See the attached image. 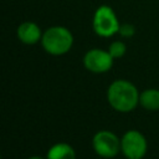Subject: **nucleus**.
I'll use <instances>...</instances> for the list:
<instances>
[{
    "label": "nucleus",
    "mask_w": 159,
    "mask_h": 159,
    "mask_svg": "<svg viewBox=\"0 0 159 159\" xmlns=\"http://www.w3.org/2000/svg\"><path fill=\"white\" fill-rule=\"evenodd\" d=\"M139 94L140 93L132 82L127 80H116L108 86L107 101L114 111L128 113L139 104Z\"/></svg>",
    "instance_id": "f257e3e1"
},
{
    "label": "nucleus",
    "mask_w": 159,
    "mask_h": 159,
    "mask_svg": "<svg viewBox=\"0 0 159 159\" xmlns=\"http://www.w3.org/2000/svg\"><path fill=\"white\" fill-rule=\"evenodd\" d=\"M73 41V35L67 27L62 25H55L43 31L41 45L48 55L62 56L72 48Z\"/></svg>",
    "instance_id": "f03ea898"
},
{
    "label": "nucleus",
    "mask_w": 159,
    "mask_h": 159,
    "mask_svg": "<svg viewBox=\"0 0 159 159\" xmlns=\"http://www.w3.org/2000/svg\"><path fill=\"white\" fill-rule=\"evenodd\" d=\"M120 22L116 11L109 5H101L96 9L92 19V29L99 37H112L119 31Z\"/></svg>",
    "instance_id": "7ed1b4c3"
},
{
    "label": "nucleus",
    "mask_w": 159,
    "mask_h": 159,
    "mask_svg": "<svg viewBox=\"0 0 159 159\" xmlns=\"http://www.w3.org/2000/svg\"><path fill=\"white\" fill-rule=\"evenodd\" d=\"M147 149L148 143L145 137L135 129L125 132L120 138V152L127 159H143Z\"/></svg>",
    "instance_id": "20e7f679"
},
{
    "label": "nucleus",
    "mask_w": 159,
    "mask_h": 159,
    "mask_svg": "<svg viewBox=\"0 0 159 159\" xmlns=\"http://www.w3.org/2000/svg\"><path fill=\"white\" fill-rule=\"evenodd\" d=\"M92 147L102 158H114L120 152V139L111 130H99L92 138Z\"/></svg>",
    "instance_id": "39448f33"
},
{
    "label": "nucleus",
    "mask_w": 159,
    "mask_h": 159,
    "mask_svg": "<svg viewBox=\"0 0 159 159\" xmlns=\"http://www.w3.org/2000/svg\"><path fill=\"white\" fill-rule=\"evenodd\" d=\"M114 58L108 52V50L91 48L83 56V66L86 70L93 73L108 72L113 66Z\"/></svg>",
    "instance_id": "423d86ee"
},
{
    "label": "nucleus",
    "mask_w": 159,
    "mask_h": 159,
    "mask_svg": "<svg viewBox=\"0 0 159 159\" xmlns=\"http://www.w3.org/2000/svg\"><path fill=\"white\" fill-rule=\"evenodd\" d=\"M42 34L41 27L34 21H24L16 29L17 39L25 45H36L41 42Z\"/></svg>",
    "instance_id": "0eeeda50"
},
{
    "label": "nucleus",
    "mask_w": 159,
    "mask_h": 159,
    "mask_svg": "<svg viewBox=\"0 0 159 159\" xmlns=\"http://www.w3.org/2000/svg\"><path fill=\"white\" fill-rule=\"evenodd\" d=\"M46 159H76V152L67 143H56L48 149Z\"/></svg>",
    "instance_id": "6e6552de"
},
{
    "label": "nucleus",
    "mask_w": 159,
    "mask_h": 159,
    "mask_svg": "<svg viewBox=\"0 0 159 159\" xmlns=\"http://www.w3.org/2000/svg\"><path fill=\"white\" fill-rule=\"evenodd\" d=\"M139 104L147 111H159V89L148 88L139 94Z\"/></svg>",
    "instance_id": "1a4fd4ad"
},
{
    "label": "nucleus",
    "mask_w": 159,
    "mask_h": 159,
    "mask_svg": "<svg viewBox=\"0 0 159 159\" xmlns=\"http://www.w3.org/2000/svg\"><path fill=\"white\" fill-rule=\"evenodd\" d=\"M108 52L112 55V57L114 60L122 58L125 55V52H127V45L123 41H120V40H116V41H113V42L109 43Z\"/></svg>",
    "instance_id": "9d476101"
},
{
    "label": "nucleus",
    "mask_w": 159,
    "mask_h": 159,
    "mask_svg": "<svg viewBox=\"0 0 159 159\" xmlns=\"http://www.w3.org/2000/svg\"><path fill=\"white\" fill-rule=\"evenodd\" d=\"M118 34H119L122 37H125V39L133 37L134 34H135V27H134V25L128 24V22H125V24H120Z\"/></svg>",
    "instance_id": "9b49d317"
},
{
    "label": "nucleus",
    "mask_w": 159,
    "mask_h": 159,
    "mask_svg": "<svg viewBox=\"0 0 159 159\" xmlns=\"http://www.w3.org/2000/svg\"><path fill=\"white\" fill-rule=\"evenodd\" d=\"M29 159H46V158H42V157H40V155H32V157H30Z\"/></svg>",
    "instance_id": "f8f14e48"
}]
</instances>
